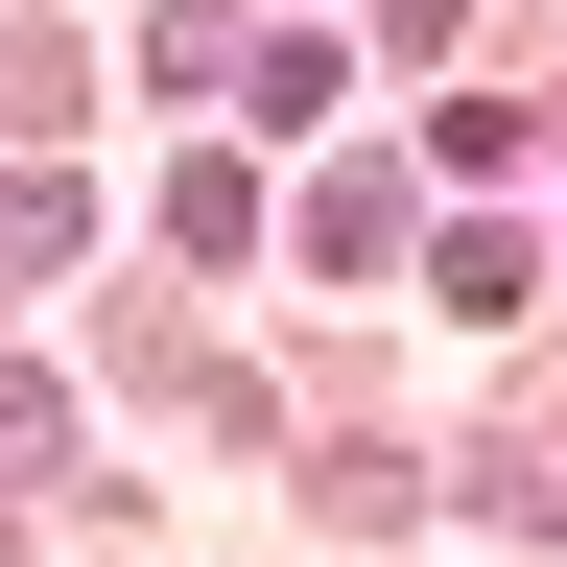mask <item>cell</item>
I'll list each match as a JSON object with an SVG mask.
<instances>
[{"label": "cell", "mask_w": 567, "mask_h": 567, "mask_svg": "<svg viewBox=\"0 0 567 567\" xmlns=\"http://www.w3.org/2000/svg\"><path fill=\"white\" fill-rule=\"evenodd\" d=\"M0 473H71V379H24V354H0Z\"/></svg>", "instance_id": "8992f818"}, {"label": "cell", "mask_w": 567, "mask_h": 567, "mask_svg": "<svg viewBox=\"0 0 567 567\" xmlns=\"http://www.w3.org/2000/svg\"><path fill=\"white\" fill-rule=\"evenodd\" d=\"M308 260L379 284V260H402V166H331V189H308Z\"/></svg>", "instance_id": "3957f363"}, {"label": "cell", "mask_w": 567, "mask_h": 567, "mask_svg": "<svg viewBox=\"0 0 567 567\" xmlns=\"http://www.w3.org/2000/svg\"><path fill=\"white\" fill-rule=\"evenodd\" d=\"M166 237L189 260H260V166H166Z\"/></svg>", "instance_id": "5b68a950"}, {"label": "cell", "mask_w": 567, "mask_h": 567, "mask_svg": "<svg viewBox=\"0 0 567 567\" xmlns=\"http://www.w3.org/2000/svg\"><path fill=\"white\" fill-rule=\"evenodd\" d=\"M71 237H95V189H71V166H24V189H0V284H48Z\"/></svg>", "instance_id": "277c9868"}, {"label": "cell", "mask_w": 567, "mask_h": 567, "mask_svg": "<svg viewBox=\"0 0 567 567\" xmlns=\"http://www.w3.org/2000/svg\"><path fill=\"white\" fill-rule=\"evenodd\" d=\"M0 118L71 142V118H95V48H71V24H0Z\"/></svg>", "instance_id": "6da1fadb"}, {"label": "cell", "mask_w": 567, "mask_h": 567, "mask_svg": "<svg viewBox=\"0 0 567 567\" xmlns=\"http://www.w3.org/2000/svg\"><path fill=\"white\" fill-rule=\"evenodd\" d=\"M425 284H450L473 331H520V308H544V237H496V213H450V260H425Z\"/></svg>", "instance_id": "7a4b0ae2"}]
</instances>
